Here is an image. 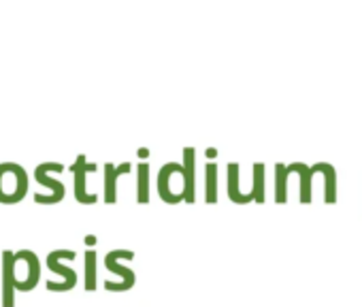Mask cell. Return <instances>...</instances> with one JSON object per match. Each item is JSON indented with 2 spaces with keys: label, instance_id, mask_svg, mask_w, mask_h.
Masks as SVG:
<instances>
[{
  "label": "cell",
  "instance_id": "2",
  "mask_svg": "<svg viewBox=\"0 0 362 307\" xmlns=\"http://www.w3.org/2000/svg\"><path fill=\"white\" fill-rule=\"evenodd\" d=\"M13 279L16 290L30 292L41 279V260L33 250H22L13 256Z\"/></svg>",
  "mask_w": 362,
  "mask_h": 307
},
{
  "label": "cell",
  "instance_id": "4",
  "mask_svg": "<svg viewBox=\"0 0 362 307\" xmlns=\"http://www.w3.org/2000/svg\"><path fill=\"white\" fill-rule=\"evenodd\" d=\"M56 163H45V165H39L37 171H35V178L41 186H47L49 188V195H35V201L37 203H58L64 199V186L60 182H56L54 178H49V173L54 171Z\"/></svg>",
  "mask_w": 362,
  "mask_h": 307
},
{
  "label": "cell",
  "instance_id": "3",
  "mask_svg": "<svg viewBox=\"0 0 362 307\" xmlns=\"http://www.w3.org/2000/svg\"><path fill=\"white\" fill-rule=\"evenodd\" d=\"M69 258H75V252H71V250H54V252L47 256V267H49L54 273H58V275L62 277L60 284L47 282V288H49V290L62 292V290H71V288L75 286V282H77L75 271L62 265V260H69Z\"/></svg>",
  "mask_w": 362,
  "mask_h": 307
},
{
  "label": "cell",
  "instance_id": "5",
  "mask_svg": "<svg viewBox=\"0 0 362 307\" xmlns=\"http://www.w3.org/2000/svg\"><path fill=\"white\" fill-rule=\"evenodd\" d=\"M13 252H3V307L16 305V279H13Z\"/></svg>",
  "mask_w": 362,
  "mask_h": 307
},
{
  "label": "cell",
  "instance_id": "6",
  "mask_svg": "<svg viewBox=\"0 0 362 307\" xmlns=\"http://www.w3.org/2000/svg\"><path fill=\"white\" fill-rule=\"evenodd\" d=\"M73 171H75V197H77L81 203H94V201H96V195H88V192H86V171H94V167H88V165H86V158L81 156V158L75 163Z\"/></svg>",
  "mask_w": 362,
  "mask_h": 307
},
{
  "label": "cell",
  "instance_id": "1",
  "mask_svg": "<svg viewBox=\"0 0 362 307\" xmlns=\"http://www.w3.org/2000/svg\"><path fill=\"white\" fill-rule=\"evenodd\" d=\"M28 195V173L18 163H0V203L16 205Z\"/></svg>",
  "mask_w": 362,
  "mask_h": 307
}]
</instances>
